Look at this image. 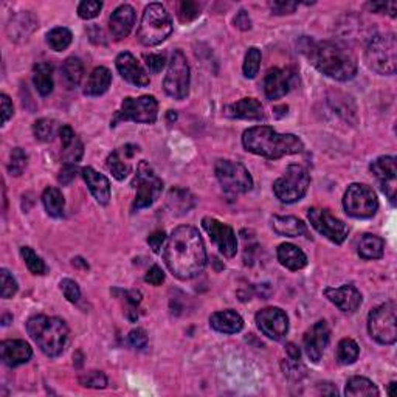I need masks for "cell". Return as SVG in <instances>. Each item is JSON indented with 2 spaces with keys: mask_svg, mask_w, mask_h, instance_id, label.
<instances>
[{
  "mask_svg": "<svg viewBox=\"0 0 397 397\" xmlns=\"http://www.w3.org/2000/svg\"><path fill=\"white\" fill-rule=\"evenodd\" d=\"M298 84V73L294 68H270L264 79V92L269 99H278Z\"/></svg>",
  "mask_w": 397,
  "mask_h": 397,
  "instance_id": "cell-18",
  "label": "cell"
},
{
  "mask_svg": "<svg viewBox=\"0 0 397 397\" xmlns=\"http://www.w3.org/2000/svg\"><path fill=\"white\" fill-rule=\"evenodd\" d=\"M145 281L151 285H160L161 283L165 281V273L159 265H152L146 273Z\"/></svg>",
  "mask_w": 397,
  "mask_h": 397,
  "instance_id": "cell-54",
  "label": "cell"
},
{
  "mask_svg": "<svg viewBox=\"0 0 397 397\" xmlns=\"http://www.w3.org/2000/svg\"><path fill=\"white\" fill-rule=\"evenodd\" d=\"M298 8V2H289V0H275L270 3V10L273 14H290Z\"/></svg>",
  "mask_w": 397,
  "mask_h": 397,
  "instance_id": "cell-50",
  "label": "cell"
},
{
  "mask_svg": "<svg viewBox=\"0 0 397 397\" xmlns=\"http://www.w3.org/2000/svg\"><path fill=\"white\" fill-rule=\"evenodd\" d=\"M145 61L149 70L152 73H160L166 65L165 54H145Z\"/></svg>",
  "mask_w": 397,
  "mask_h": 397,
  "instance_id": "cell-51",
  "label": "cell"
},
{
  "mask_svg": "<svg viewBox=\"0 0 397 397\" xmlns=\"http://www.w3.org/2000/svg\"><path fill=\"white\" fill-rule=\"evenodd\" d=\"M28 165V155L23 151L22 147H14L10 154V163H8V171L11 176L19 177L22 176L25 167Z\"/></svg>",
  "mask_w": 397,
  "mask_h": 397,
  "instance_id": "cell-40",
  "label": "cell"
},
{
  "mask_svg": "<svg viewBox=\"0 0 397 397\" xmlns=\"http://www.w3.org/2000/svg\"><path fill=\"white\" fill-rule=\"evenodd\" d=\"M261 58H263V56H261V50L258 47L248 48V52L245 54L244 67H242L245 78L253 79L254 77H256L259 72V67H261Z\"/></svg>",
  "mask_w": 397,
  "mask_h": 397,
  "instance_id": "cell-41",
  "label": "cell"
},
{
  "mask_svg": "<svg viewBox=\"0 0 397 397\" xmlns=\"http://www.w3.org/2000/svg\"><path fill=\"white\" fill-rule=\"evenodd\" d=\"M210 325L216 332L221 334H238L244 327V320L236 310H219L210 316Z\"/></svg>",
  "mask_w": 397,
  "mask_h": 397,
  "instance_id": "cell-26",
  "label": "cell"
},
{
  "mask_svg": "<svg viewBox=\"0 0 397 397\" xmlns=\"http://www.w3.org/2000/svg\"><path fill=\"white\" fill-rule=\"evenodd\" d=\"M59 285H61L62 294H64V296L67 298V301H70V303H78L79 301L81 289H79L78 283H74L73 279L65 278V279H62Z\"/></svg>",
  "mask_w": 397,
  "mask_h": 397,
  "instance_id": "cell-49",
  "label": "cell"
},
{
  "mask_svg": "<svg viewBox=\"0 0 397 397\" xmlns=\"http://www.w3.org/2000/svg\"><path fill=\"white\" fill-rule=\"evenodd\" d=\"M225 115L230 118H239V120H261L264 118V109L258 99L242 98L241 101L228 105Z\"/></svg>",
  "mask_w": 397,
  "mask_h": 397,
  "instance_id": "cell-28",
  "label": "cell"
},
{
  "mask_svg": "<svg viewBox=\"0 0 397 397\" xmlns=\"http://www.w3.org/2000/svg\"><path fill=\"white\" fill-rule=\"evenodd\" d=\"M72 31L65 27H56L47 34V43L54 52H64V50L72 43Z\"/></svg>",
  "mask_w": 397,
  "mask_h": 397,
  "instance_id": "cell-39",
  "label": "cell"
},
{
  "mask_svg": "<svg viewBox=\"0 0 397 397\" xmlns=\"http://www.w3.org/2000/svg\"><path fill=\"white\" fill-rule=\"evenodd\" d=\"M129 343H130V346L136 347V349H143V347H146V345H147V334H146L145 329L136 327V329H134V331H130Z\"/></svg>",
  "mask_w": 397,
  "mask_h": 397,
  "instance_id": "cell-52",
  "label": "cell"
},
{
  "mask_svg": "<svg viewBox=\"0 0 397 397\" xmlns=\"http://www.w3.org/2000/svg\"><path fill=\"white\" fill-rule=\"evenodd\" d=\"M345 211L356 219H368L377 213L378 201L371 186L352 183L347 186L343 197Z\"/></svg>",
  "mask_w": 397,
  "mask_h": 397,
  "instance_id": "cell-12",
  "label": "cell"
},
{
  "mask_svg": "<svg viewBox=\"0 0 397 397\" xmlns=\"http://www.w3.org/2000/svg\"><path fill=\"white\" fill-rule=\"evenodd\" d=\"M167 118H170V120H171V121H172V120H174V121H176V120H177V114H176V112H172V110H170V112H167Z\"/></svg>",
  "mask_w": 397,
  "mask_h": 397,
  "instance_id": "cell-62",
  "label": "cell"
},
{
  "mask_svg": "<svg viewBox=\"0 0 397 397\" xmlns=\"http://www.w3.org/2000/svg\"><path fill=\"white\" fill-rule=\"evenodd\" d=\"M383 252H385V241L382 238H378V236L365 234L363 238L360 239L358 244L360 258H363L366 261L380 259L383 256Z\"/></svg>",
  "mask_w": 397,
  "mask_h": 397,
  "instance_id": "cell-34",
  "label": "cell"
},
{
  "mask_svg": "<svg viewBox=\"0 0 397 397\" xmlns=\"http://www.w3.org/2000/svg\"><path fill=\"white\" fill-rule=\"evenodd\" d=\"M101 8L103 3L98 2V0H84V2H81L78 6V14L81 19L89 21V19H95Z\"/></svg>",
  "mask_w": 397,
  "mask_h": 397,
  "instance_id": "cell-46",
  "label": "cell"
},
{
  "mask_svg": "<svg viewBox=\"0 0 397 397\" xmlns=\"http://www.w3.org/2000/svg\"><path fill=\"white\" fill-rule=\"evenodd\" d=\"M61 72H62V79H64L67 89H74V87L79 85L81 79H83L84 65L79 58H74V56H72V58H67L64 61Z\"/></svg>",
  "mask_w": 397,
  "mask_h": 397,
  "instance_id": "cell-35",
  "label": "cell"
},
{
  "mask_svg": "<svg viewBox=\"0 0 397 397\" xmlns=\"http://www.w3.org/2000/svg\"><path fill=\"white\" fill-rule=\"evenodd\" d=\"M325 296L332 304H335L341 312L352 314L362 306V294L360 290L352 284H345L341 287H327L325 289Z\"/></svg>",
  "mask_w": 397,
  "mask_h": 397,
  "instance_id": "cell-21",
  "label": "cell"
},
{
  "mask_svg": "<svg viewBox=\"0 0 397 397\" xmlns=\"http://www.w3.org/2000/svg\"><path fill=\"white\" fill-rule=\"evenodd\" d=\"M0 103H2V124H6L10 118L12 116V112H14V109H12V103L10 96L5 95V93L0 95Z\"/></svg>",
  "mask_w": 397,
  "mask_h": 397,
  "instance_id": "cell-58",
  "label": "cell"
},
{
  "mask_svg": "<svg viewBox=\"0 0 397 397\" xmlns=\"http://www.w3.org/2000/svg\"><path fill=\"white\" fill-rule=\"evenodd\" d=\"M42 202L43 207H45V211L48 216L52 217H61L64 214V207H65V201L62 192L58 188H53L50 186L42 194Z\"/></svg>",
  "mask_w": 397,
  "mask_h": 397,
  "instance_id": "cell-37",
  "label": "cell"
},
{
  "mask_svg": "<svg viewBox=\"0 0 397 397\" xmlns=\"http://www.w3.org/2000/svg\"><path fill=\"white\" fill-rule=\"evenodd\" d=\"M256 325L267 337L281 341L289 332V318L283 309L265 307L256 314Z\"/></svg>",
  "mask_w": 397,
  "mask_h": 397,
  "instance_id": "cell-16",
  "label": "cell"
},
{
  "mask_svg": "<svg viewBox=\"0 0 397 397\" xmlns=\"http://www.w3.org/2000/svg\"><path fill=\"white\" fill-rule=\"evenodd\" d=\"M0 356H2V362L6 366L16 368L19 365L27 363L33 356V351L23 340H5L0 345Z\"/></svg>",
  "mask_w": 397,
  "mask_h": 397,
  "instance_id": "cell-23",
  "label": "cell"
},
{
  "mask_svg": "<svg viewBox=\"0 0 397 397\" xmlns=\"http://www.w3.org/2000/svg\"><path fill=\"white\" fill-rule=\"evenodd\" d=\"M242 143L248 152L265 159H281L284 155L300 154L304 143L294 134H278L270 126H254L242 135Z\"/></svg>",
  "mask_w": 397,
  "mask_h": 397,
  "instance_id": "cell-3",
  "label": "cell"
},
{
  "mask_svg": "<svg viewBox=\"0 0 397 397\" xmlns=\"http://www.w3.org/2000/svg\"><path fill=\"white\" fill-rule=\"evenodd\" d=\"M163 258L167 269L180 281L198 276L207 265V250L202 236L194 227H177L166 241Z\"/></svg>",
  "mask_w": 397,
  "mask_h": 397,
  "instance_id": "cell-1",
  "label": "cell"
},
{
  "mask_svg": "<svg viewBox=\"0 0 397 397\" xmlns=\"http://www.w3.org/2000/svg\"><path fill=\"white\" fill-rule=\"evenodd\" d=\"M0 283H2V285H0V295H2V298L8 300V298H12L16 295V292L19 289L17 281L6 269L0 270Z\"/></svg>",
  "mask_w": 397,
  "mask_h": 397,
  "instance_id": "cell-45",
  "label": "cell"
},
{
  "mask_svg": "<svg viewBox=\"0 0 397 397\" xmlns=\"http://www.w3.org/2000/svg\"><path fill=\"white\" fill-rule=\"evenodd\" d=\"M21 254L25 261V264L28 267V270L33 273V275H43V273H45V264H43L41 256H37L33 248L22 247Z\"/></svg>",
  "mask_w": 397,
  "mask_h": 397,
  "instance_id": "cell-42",
  "label": "cell"
},
{
  "mask_svg": "<svg viewBox=\"0 0 397 397\" xmlns=\"http://www.w3.org/2000/svg\"><path fill=\"white\" fill-rule=\"evenodd\" d=\"M112 83V73L109 68L105 67H96L95 70L90 73L89 79H87L84 87V95L87 96H99L108 92Z\"/></svg>",
  "mask_w": 397,
  "mask_h": 397,
  "instance_id": "cell-31",
  "label": "cell"
},
{
  "mask_svg": "<svg viewBox=\"0 0 397 397\" xmlns=\"http://www.w3.org/2000/svg\"><path fill=\"white\" fill-rule=\"evenodd\" d=\"M329 338H331V329H329L325 320L316 321L315 325L304 334V351H306L310 362H320L323 354H325V349L327 347Z\"/></svg>",
  "mask_w": 397,
  "mask_h": 397,
  "instance_id": "cell-19",
  "label": "cell"
},
{
  "mask_svg": "<svg viewBox=\"0 0 397 397\" xmlns=\"http://www.w3.org/2000/svg\"><path fill=\"white\" fill-rule=\"evenodd\" d=\"M360 347L352 338H343L337 346V360L340 365H352L358 358Z\"/></svg>",
  "mask_w": 397,
  "mask_h": 397,
  "instance_id": "cell-38",
  "label": "cell"
},
{
  "mask_svg": "<svg viewBox=\"0 0 397 397\" xmlns=\"http://www.w3.org/2000/svg\"><path fill=\"white\" fill-rule=\"evenodd\" d=\"M79 385H83L85 388L103 389L108 387V377H105L104 372L101 371H90L79 377Z\"/></svg>",
  "mask_w": 397,
  "mask_h": 397,
  "instance_id": "cell-44",
  "label": "cell"
},
{
  "mask_svg": "<svg viewBox=\"0 0 397 397\" xmlns=\"http://www.w3.org/2000/svg\"><path fill=\"white\" fill-rule=\"evenodd\" d=\"M136 151H139V147L136 146L126 145L124 147H121L120 151L112 152L108 160H105V166H108L109 172L116 180H124L129 176L130 171H132V166H130L128 160L132 159Z\"/></svg>",
  "mask_w": 397,
  "mask_h": 397,
  "instance_id": "cell-25",
  "label": "cell"
},
{
  "mask_svg": "<svg viewBox=\"0 0 397 397\" xmlns=\"http://www.w3.org/2000/svg\"><path fill=\"white\" fill-rule=\"evenodd\" d=\"M56 124L53 120H48V118H41L33 124V134L36 136V140L39 141H52L54 136Z\"/></svg>",
  "mask_w": 397,
  "mask_h": 397,
  "instance_id": "cell-43",
  "label": "cell"
},
{
  "mask_svg": "<svg viewBox=\"0 0 397 397\" xmlns=\"http://www.w3.org/2000/svg\"><path fill=\"white\" fill-rule=\"evenodd\" d=\"M371 172L374 174L376 180L380 185L382 191L387 194L391 203H396V190H397V165L393 155H383L372 161L369 166Z\"/></svg>",
  "mask_w": 397,
  "mask_h": 397,
  "instance_id": "cell-17",
  "label": "cell"
},
{
  "mask_svg": "<svg viewBox=\"0 0 397 397\" xmlns=\"http://www.w3.org/2000/svg\"><path fill=\"white\" fill-rule=\"evenodd\" d=\"M285 351H287L289 360H295V362H300V358H301V352H300V349H298V346H296V345H294V343H287V346H285Z\"/></svg>",
  "mask_w": 397,
  "mask_h": 397,
  "instance_id": "cell-60",
  "label": "cell"
},
{
  "mask_svg": "<svg viewBox=\"0 0 397 397\" xmlns=\"http://www.w3.org/2000/svg\"><path fill=\"white\" fill-rule=\"evenodd\" d=\"M310 176L301 165H289L287 170L273 183V192L283 203H295L306 196Z\"/></svg>",
  "mask_w": 397,
  "mask_h": 397,
  "instance_id": "cell-7",
  "label": "cell"
},
{
  "mask_svg": "<svg viewBox=\"0 0 397 397\" xmlns=\"http://www.w3.org/2000/svg\"><path fill=\"white\" fill-rule=\"evenodd\" d=\"M83 154H84L83 143H81L79 139H74L72 141L70 146L64 147V160H65V163L77 165L78 161L83 159Z\"/></svg>",
  "mask_w": 397,
  "mask_h": 397,
  "instance_id": "cell-48",
  "label": "cell"
},
{
  "mask_svg": "<svg viewBox=\"0 0 397 397\" xmlns=\"http://www.w3.org/2000/svg\"><path fill=\"white\" fill-rule=\"evenodd\" d=\"M84 182L89 186L92 196L99 205H108L110 202V182L109 179L93 170L92 166H85L81 170Z\"/></svg>",
  "mask_w": 397,
  "mask_h": 397,
  "instance_id": "cell-24",
  "label": "cell"
},
{
  "mask_svg": "<svg viewBox=\"0 0 397 397\" xmlns=\"http://www.w3.org/2000/svg\"><path fill=\"white\" fill-rule=\"evenodd\" d=\"M59 135H61V141H62V147H67L72 145V141L77 139V135H74V130L65 124V126H62L59 130Z\"/></svg>",
  "mask_w": 397,
  "mask_h": 397,
  "instance_id": "cell-59",
  "label": "cell"
},
{
  "mask_svg": "<svg viewBox=\"0 0 397 397\" xmlns=\"http://www.w3.org/2000/svg\"><path fill=\"white\" fill-rule=\"evenodd\" d=\"M307 217L312 227L318 232L320 234L325 236L334 244H343L345 239L347 238V233H349V228H347L346 223L343 221H340L338 217H335L331 211L326 208H309L307 210Z\"/></svg>",
  "mask_w": 397,
  "mask_h": 397,
  "instance_id": "cell-14",
  "label": "cell"
},
{
  "mask_svg": "<svg viewBox=\"0 0 397 397\" xmlns=\"http://www.w3.org/2000/svg\"><path fill=\"white\" fill-rule=\"evenodd\" d=\"M172 33V21L170 12L161 3H149L143 12L139 33L140 43L146 47H155L165 42Z\"/></svg>",
  "mask_w": 397,
  "mask_h": 397,
  "instance_id": "cell-5",
  "label": "cell"
},
{
  "mask_svg": "<svg viewBox=\"0 0 397 397\" xmlns=\"http://www.w3.org/2000/svg\"><path fill=\"white\" fill-rule=\"evenodd\" d=\"M397 306L389 301L372 309L368 315V331L380 345H394L397 340Z\"/></svg>",
  "mask_w": 397,
  "mask_h": 397,
  "instance_id": "cell-9",
  "label": "cell"
},
{
  "mask_svg": "<svg viewBox=\"0 0 397 397\" xmlns=\"http://www.w3.org/2000/svg\"><path fill=\"white\" fill-rule=\"evenodd\" d=\"M27 331L34 343L48 357H58L68 340V326L58 316L34 315L27 321Z\"/></svg>",
  "mask_w": 397,
  "mask_h": 397,
  "instance_id": "cell-4",
  "label": "cell"
},
{
  "mask_svg": "<svg viewBox=\"0 0 397 397\" xmlns=\"http://www.w3.org/2000/svg\"><path fill=\"white\" fill-rule=\"evenodd\" d=\"M366 64L378 74H394L397 67V39L394 33L376 34L365 53Z\"/></svg>",
  "mask_w": 397,
  "mask_h": 397,
  "instance_id": "cell-6",
  "label": "cell"
},
{
  "mask_svg": "<svg viewBox=\"0 0 397 397\" xmlns=\"http://www.w3.org/2000/svg\"><path fill=\"white\" fill-rule=\"evenodd\" d=\"M234 27H238L242 31H247L252 28V19L248 16V12L245 10H241L234 17Z\"/></svg>",
  "mask_w": 397,
  "mask_h": 397,
  "instance_id": "cell-57",
  "label": "cell"
},
{
  "mask_svg": "<svg viewBox=\"0 0 397 397\" xmlns=\"http://www.w3.org/2000/svg\"><path fill=\"white\" fill-rule=\"evenodd\" d=\"M394 387H396V382H391L388 385V396H394Z\"/></svg>",
  "mask_w": 397,
  "mask_h": 397,
  "instance_id": "cell-61",
  "label": "cell"
},
{
  "mask_svg": "<svg viewBox=\"0 0 397 397\" xmlns=\"http://www.w3.org/2000/svg\"><path fill=\"white\" fill-rule=\"evenodd\" d=\"M36 27L37 19L34 17L33 12H19V14L11 19L6 31H8L11 41L21 42L27 41L28 36L36 30Z\"/></svg>",
  "mask_w": 397,
  "mask_h": 397,
  "instance_id": "cell-27",
  "label": "cell"
},
{
  "mask_svg": "<svg viewBox=\"0 0 397 397\" xmlns=\"http://www.w3.org/2000/svg\"><path fill=\"white\" fill-rule=\"evenodd\" d=\"M278 261L289 270H301L307 265V256L304 254L301 248L294 244H281L278 247Z\"/></svg>",
  "mask_w": 397,
  "mask_h": 397,
  "instance_id": "cell-30",
  "label": "cell"
},
{
  "mask_svg": "<svg viewBox=\"0 0 397 397\" xmlns=\"http://www.w3.org/2000/svg\"><path fill=\"white\" fill-rule=\"evenodd\" d=\"M201 14V5L196 2H190V0H185L179 5V19L182 22H191Z\"/></svg>",
  "mask_w": 397,
  "mask_h": 397,
  "instance_id": "cell-47",
  "label": "cell"
},
{
  "mask_svg": "<svg viewBox=\"0 0 397 397\" xmlns=\"http://www.w3.org/2000/svg\"><path fill=\"white\" fill-rule=\"evenodd\" d=\"M190 65L180 50H174L163 81L165 92L174 99H183L190 93Z\"/></svg>",
  "mask_w": 397,
  "mask_h": 397,
  "instance_id": "cell-13",
  "label": "cell"
},
{
  "mask_svg": "<svg viewBox=\"0 0 397 397\" xmlns=\"http://www.w3.org/2000/svg\"><path fill=\"white\" fill-rule=\"evenodd\" d=\"M166 241H167L166 233L163 232V230H161V232H155V233H152L151 236H149V238H147V244L151 245V248H152V250H154L155 253H160Z\"/></svg>",
  "mask_w": 397,
  "mask_h": 397,
  "instance_id": "cell-55",
  "label": "cell"
},
{
  "mask_svg": "<svg viewBox=\"0 0 397 397\" xmlns=\"http://www.w3.org/2000/svg\"><path fill=\"white\" fill-rule=\"evenodd\" d=\"M304 53L316 70L335 81H349L357 74L356 56L343 43L310 41Z\"/></svg>",
  "mask_w": 397,
  "mask_h": 397,
  "instance_id": "cell-2",
  "label": "cell"
},
{
  "mask_svg": "<svg viewBox=\"0 0 397 397\" xmlns=\"http://www.w3.org/2000/svg\"><path fill=\"white\" fill-rule=\"evenodd\" d=\"M135 23V10L130 5H120L109 19V30L115 41L128 37Z\"/></svg>",
  "mask_w": 397,
  "mask_h": 397,
  "instance_id": "cell-22",
  "label": "cell"
},
{
  "mask_svg": "<svg viewBox=\"0 0 397 397\" xmlns=\"http://www.w3.org/2000/svg\"><path fill=\"white\" fill-rule=\"evenodd\" d=\"M196 198L188 190L172 188L167 192V207L171 208L174 214H185L194 207Z\"/></svg>",
  "mask_w": 397,
  "mask_h": 397,
  "instance_id": "cell-32",
  "label": "cell"
},
{
  "mask_svg": "<svg viewBox=\"0 0 397 397\" xmlns=\"http://www.w3.org/2000/svg\"><path fill=\"white\" fill-rule=\"evenodd\" d=\"M216 177L228 194H244L253 188V179L244 165L233 160H219L214 166Z\"/></svg>",
  "mask_w": 397,
  "mask_h": 397,
  "instance_id": "cell-11",
  "label": "cell"
},
{
  "mask_svg": "<svg viewBox=\"0 0 397 397\" xmlns=\"http://www.w3.org/2000/svg\"><path fill=\"white\" fill-rule=\"evenodd\" d=\"M33 83L36 85V90L39 92V95L48 96L53 92V68L47 62H39L34 65L33 70Z\"/></svg>",
  "mask_w": 397,
  "mask_h": 397,
  "instance_id": "cell-33",
  "label": "cell"
},
{
  "mask_svg": "<svg viewBox=\"0 0 397 397\" xmlns=\"http://www.w3.org/2000/svg\"><path fill=\"white\" fill-rule=\"evenodd\" d=\"M74 177H77V165L65 163L64 166H62V170L58 176V180H59V183H62V185H68Z\"/></svg>",
  "mask_w": 397,
  "mask_h": 397,
  "instance_id": "cell-56",
  "label": "cell"
},
{
  "mask_svg": "<svg viewBox=\"0 0 397 397\" xmlns=\"http://www.w3.org/2000/svg\"><path fill=\"white\" fill-rule=\"evenodd\" d=\"M159 116V101L152 95L139 98H124L120 110L116 112L110 126L115 128L121 121L154 124Z\"/></svg>",
  "mask_w": 397,
  "mask_h": 397,
  "instance_id": "cell-8",
  "label": "cell"
},
{
  "mask_svg": "<svg viewBox=\"0 0 397 397\" xmlns=\"http://www.w3.org/2000/svg\"><path fill=\"white\" fill-rule=\"evenodd\" d=\"M132 185L136 190V194L132 202V211L151 207L160 197L161 191H163V182H161V179L154 172L152 166L145 160L139 163Z\"/></svg>",
  "mask_w": 397,
  "mask_h": 397,
  "instance_id": "cell-10",
  "label": "cell"
},
{
  "mask_svg": "<svg viewBox=\"0 0 397 397\" xmlns=\"http://www.w3.org/2000/svg\"><path fill=\"white\" fill-rule=\"evenodd\" d=\"M202 227L205 232L208 233L211 241L214 242L219 252L227 258H233L236 252H238V239H236L234 230L222 223L214 217H203Z\"/></svg>",
  "mask_w": 397,
  "mask_h": 397,
  "instance_id": "cell-15",
  "label": "cell"
},
{
  "mask_svg": "<svg viewBox=\"0 0 397 397\" xmlns=\"http://www.w3.org/2000/svg\"><path fill=\"white\" fill-rule=\"evenodd\" d=\"M116 70L121 74L124 81L129 84H134L136 87H146L151 83L147 72L143 68V65L136 61L135 56L129 52H123L116 56Z\"/></svg>",
  "mask_w": 397,
  "mask_h": 397,
  "instance_id": "cell-20",
  "label": "cell"
},
{
  "mask_svg": "<svg viewBox=\"0 0 397 397\" xmlns=\"http://www.w3.org/2000/svg\"><path fill=\"white\" fill-rule=\"evenodd\" d=\"M272 227L279 236L285 238H298L307 233L306 223L295 216H273Z\"/></svg>",
  "mask_w": 397,
  "mask_h": 397,
  "instance_id": "cell-29",
  "label": "cell"
},
{
  "mask_svg": "<svg viewBox=\"0 0 397 397\" xmlns=\"http://www.w3.org/2000/svg\"><path fill=\"white\" fill-rule=\"evenodd\" d=\"M345 394L351 397H362V396H378V389L369 378L354 376L346 382Z\"/></svg>",
  "mask_w": 397,
  "mask_h": 397,
  "instance_id": "cell-36",
  "label": "cell"
},
{
  "mask_svg": "<svg viewBox=\"0 0 397 397\" xmlns=\"http://www.w3.org/2000/svg\"><path fill=\"white\" fill-rule=\"evenodd\" d=\"M366 6L374 12H387V14L391 17H396V12H397L396 2H369Z\"/></svg>",
  "mask_w": 397,
  "mask_h": 397,
  "instance_id": "cell-53",
  "label": "cell"
}]
</instances>
